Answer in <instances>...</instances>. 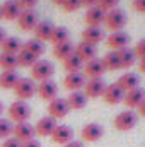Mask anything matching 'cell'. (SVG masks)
<instances>
[{
	"instance_id": "18",
	"label": "cell",
	"mask_w": 145,
	"mask_h": 147,
	"mask_svg": "<svg viewBox=\"0 0 145 147\" xmlns=\"http://www.w3.org/2000/svg\"><path fill=\"white\" fill-rule=\"evenodd\" d=\"M104 89H106V82L103 79H89L84 86V94L87 96V99L99 98V96H103Z\"/></svg>"
},
{
	"instance_id": "13",
	"label": "cell",
	"mask_w": 145,
	"mask_h": 147,
	"mask_svg": "<svg viewBox=\"0 0 145 147\" xmlns=\"http://www.w3.org/2000/svg\"><path fill=\"white\" fill-rule=\"evenodd\" d=\"M123 98H125V92H123L121 87H118L116 82L106 86V89H104V92H103V99H104V103H106V105H111V106L121 103Z\"/></svg>"
},
{
	"instance_id": "20",
	"label": "cell",
	"mask_w": 145,
	"mask_h": 147,
	"mask_svg": "<svg viewBox=\"0 0 145 147\" xmlns=\"http://www.w3.org/2000/svg\"><path fill=\"white\" fill-rule=\"evenodd\" d=\"M73 53L82 60V62H91V60H94L96 58V55H97V48L96 46H92V45H87V43H84V41H80L75 48H73Z\"/></svg>"
},
{
	"instance_id": "42",
	"label": "cell",
	"mask_w": 145,
	"mask_h": 147,
	"mask_svg": "<svg viewBox=\"0 0 145 147\" xmlns=\"http://www.w3.org/2000/svg\"><path fill=\"white\" fill-rule=\"evenodd\" d=\"M2 147H21V142L15 140L14 137H9V139H5L2 142Z\"/></svg>"
},
{
	"instance_id": "40",
	"label": "cell",
	"mask_w": 145,
	"mask_h": 147,
	"mask_svg": "<svg viewBox=\"0 0 145 147\" xmlns=\"http://www.w3.org/2000/svg\"><path fill=\"white\" fill-rule=\"evenodd\" d=\"M38 0H17V3L21 5L22 10H29V9H34Z\"/></svg>"
},
{
	"instance_id": "25",
	"label": "cell",
	"mask_w": 145,
	"mask_h": 147,
	"mask_svg": "<svg viewBox=\"0 0 145 147\" xmlns=\"http://www.w3.org/2000/svg\"><path fill=\"white\" fill-rule=\"evenodd\" d=\"M0 48H2V53L17 55V53L22 50V43H21V39H19V38H15V36H7L3 41H2Z\"/></svg>"
},
{
	"instance_id": "8",
	"label": "cell",
	"mask_w": 145,
	"mask_h": 147,
	"mask_svg": "<svg viewBox=\"0 0 145 147\" xmlns=\"http://www.w3.org/2000/svg\"><path fill=\"white\" fill-rule=\"evenodd\" d=\"M36 92L38 96L44 101H53L56 96H58V86L55 80H44V82H39V86H36Z\"/></svg>"
},
{
	"instance_id": "10",
	"label": "cell",
	"mask_w": 145,
	"mask_h": 147,
	"mask_svg": "<svg viewBox=\"0 0 145 147\" xmlns=\"http://www.w3.org/2000/svg\"><path fill=\"white\" fill-rule=\"evenodd\" d=\"M39 22V17H38L36 10L34 9H29V10H22L19 19H17V24L22 31H34L36 24Z\"/></svg>"
},
{
	"instance_id": "48",
	"label": "cell",
	"mask_w": 145,
	"mask_h": 147,
	"mask_svg": "<svg viewBox=\"0 0 145 147\" xmlns=\"http://www.w3.org/2000/svg\"><path fill=\"white\" fill-rule=\"evenodd\" d=\"M7 38V34H5V29L3 28H0V45H2V41Z\"/></svg>"
},
{
	"instance_id": "19",
	"label": "cell",
	"mask_w": 145,
	"mask_h": 147,
	"mask_svg": "<svg viewBox=\"0 0 145 147\" xmlns=\"http://www.w3.org/2000/svg\"><path fill=\"white\" fill-rule=\"evenodd\" d=\"M116 84H118V87L123 89V92H128V91L138 87V84H140V77H138L135 72H125V74H121V75L118 77Z\"/></svg>"
},
{
	"instance_id": "3",
	"label": "cell",
	"mask_w": 145,
	"mask_h": 147,
	"mask_svg": "<svg viewBox=\"0 0 145 147\" xmlns=\"http://www.w3.org/2000/svg\"><path fill=\"white\" fill-rule=\"evenodd\" d=\"M137 121H138V116H137L135 111L133 110H125V111H121V113H118V115L114 116L113 125H114V128L119 130V132H128V130H132V128L137 125Z\"/></svg>"
},
{
	"instance_id": "22",
	"label": "cell",
	"mask_w": 145,
	"mask_h": 147,
	"mask_svg": "<svg viewBox=\"0 0 145 147\" xmlns=\"http://www.w3.org/2000/svg\"><path fill=\"white\" fill-rule=\"evenodd\" d=\"M103 39H104V33H103L101 28H85L80 34V41H84L87 45H92V46H96Z\"/></svg>"
},
{
	"instance_id": "41",
	"label": "cell",
	"mask_w": 145,
	"mask_h": 147,
	"mask_svg": "<svg viewBox=\"0 0 145 147\" xmlns=\"http://www.w3.org/2000/svg\"><path fill=\"white\" fill-rule=\"evenodd\" d=\"M132 7L140 12V14H145V0H132Z\"/></svg>"
},
{
	"instance_id": "50",
	"label": "cell",
	"mask_w": 145,
	"mask_h": 147,
	"mask_svg": "<svg viewBox=\"0 0 145 147\" xmlns=\"http://www.w3.org/2000/svg\"><path fill=\"white\" fill-rule=\"evenodd\" d=\"M2 113H3V105H2V101H0V118H2Z\"/></svg>"
},
{
	"instance_id": "29",
	"label": "cell",
	"mask_w": 145,
	"mask_h": 147,
	"mask_svg": "<svg viewBox=\"0 0 145 147\" xmlns=\"http://www.w3.org/2000/svg\"><path fill=\"white\" fill-rule=\"evenodd\" d=\"M116 53H118V60H119V69H130L137 60L133 50H130V48H123Z\"/></svg>"
},
{
	"instance_id": "16",
	"label": "cell",
	"mask_w": 145,
	"mask_h": 147,
	"mask_svg": "<svg viewBox=\"0 0 145 147\" xmlns=\"http://www.w3.org/2000/svg\"><path fill=\"white\" fill-rule=\"evenodd\" d=\"M85 75L84 74H67L63 77V87L70 92H75V91H82L84 86H85Z\"/></svg>"
},
{
	"instance_id": "17",
	"label": "cell",
	"mask_w": 145,
	"mask_h": 147,
	"mask_svg": "<svg viewBox=\"0 0 145 147\" xmlns=\"http://www.w3.org/2000/svg\"><path fill=\"white\" fill-rule=\"evenodd\" d=\"M0 9H2V19L3 21H17L21 12H22L17 0H5Z\"/></svg>"
},
{
	"instance_id": "32",
	"label": "cell",
	"mask_w": 145,
	"mask_h": 147,
	"mask_svg": "<svg viewBox=\"0 0 145 147\" xmlns=\"http://www.w3.org/2000/svg\"><path fill=\"white\" fill-rule=\"evenodd\" d=\"M101 62L104 65V70H118L119 69V60H118V53L116 51L109 50L108 53L101 58Z\"/></svg>"
},
{
	"instance_id": "9",
	"label": "cell",
	"mask_w": 145,
	"mask_h": 147,
	"mask_svg": "<svg viewBox=\"0 0 145 147\" xmlns=\"http://www.w3.org/2000/svg\"><path fill=\"white\" fill-rule=\"evenodd\" d=\"M104 135V128L99 123H87L80 130V137L84 142H96Z\"/></svg>"
},
{
	"instance_id": "38",
	"label": "cell",
	"mask_w": 145,
	"mask_h": 147,
	"mask_svg": "<svg viewBox=\"0 0 145 147\" xmlns=\"http://www.w3.org/2000/svg\"><path fill=\"white\" fill-rule=\"evenodd\" d=\"M79 7H80V0H65L62 5V9L65 12H75Z\"/></svg>"
},
{
	"instance_id": "23",
	"label": "cell",
	"mask_w": 145,
	"mask_h": 147,
	"mask_svg": "<svg viewBox=\"0 0 145 147\" xmlns=\"http://www.w3.org/2000/svg\"><path fill=\"white\" fill-rule=\"evenodd\" d=\"M104 72H106L104 65L97 58H94V60H91V62H87L84 65V75L89 77V79H103V74Z\"/></svg>"
},
{
	"instance_id": "5",
	"label": "cell",
	"mask_w": 145,
	"mask_h": 147,
	"mask_svg": "<svg viewBox=\"0 0 145 147\" xmlns=\"http://www.w3.org/2000/svg\"><path fill=\"white\" fill-rule=\"evenodd\" d=\"M55 74V69H53V63L48 62V60H38L36 63L31 67V75L34 80H39V82H44V80H50Z\"/></svg>"
},
{
	"instance_id": "51",
	"label": "cell",
	"mask_w": 145,
	"mask_h": 147,
	"mask_svg": "<svg viewBox=\"0 0 145 147\" xmlns=\"http://www.w3.org/2000/svg\"><path fill=\"white\" fill-rule=\"evenodd\" d=\"M0 19H2V9H0Z\"/></svg>"
},
{
	"instance_id": "6",
	"label": "cell",
	"mask_w": 145,
	"mask_h": 147,
	"mask_svg": "<svg viewBox=\"0 0 145 147\" xmlns=\"http://www.w3.org/2000/svg\"><path fill=\"white\" fill-rule=\"evenodd\" d=\"M12 135H14L15 140H19V142L22 144V142L33 140L34 135H36V130H34V127H33L29 121H21V123H14Z\"/></svg>"
},
{
	"instance_id": "43",
	"label": "cell",
	"mask_w": 145,
	"mask_h": 147,
	"mask_svg": "<svg viewBox=\"0 0 145 147\" xmlns=\"http://www.w3.org/2000/svg\"><path fill=\"white\" fill-rule=\"evenodd\" d=\"M21 147H41V144L38 142L36 139H33V140H28V142H22Z\"/></svg>"
},
{
	"instance_id": "24",
	"label": "cell",
	"mask_w": 145,
	"mask_h": 147,
	"mask_svg": "<svg viewBox=\"0 0 145 147\" xmlns=\"http://www.w3.org/2000/svg\"><path fill=\"white\" fill-rule=\"evenodd\" d=\"M56 123L51 116H44V118H39L38 123L34 125V130H36V135H41V137H50L55 130Z\"/></svg>"
},
{
	"instance_id": "46",
	"label": "cell",
	"mask_w": 145,
	"mask_h": 147,
	"mask_svg": "<svg viewBox=\"0 0 145 147\" xmlns=\"http://www.w3.org/2000/svg\"><path fill=\"white\" fill-rule=\"evenodd\" d=\"M137 110H138V115L145 118V101L142 103V105H140V106H138V108H137Z\"/></svg>"
},
{
	"instance_id": "15",
	"label": "cell",
	"mask_w": 145,
	"mask_h": 147,
	"mask_svg": "<svg viewBox=\"0 0 145 147\" xmlns=\"http://www.w3.org/2000/svg\"><path fill=\"white\" fill-rule=\"evenodd\" d=\"M104 17H106V12L103 9H99L97 5H94V7L87 9L84 21H85L87 28H99L104 22Z\"/></svg>"
},
{
	"instance_id": "45",
	"label": "cell",
	"mask_w": 145,
	"mask_h": 147,
	"mask_svg": "<svg viewBox=\"0 0 145 147\" xmlns=\"http://www.w3.org/2000/svg\"><path fill=\"white\" fill-rule=\"evenodd\" d=\"M63 147H84V146H82V142H79V140H72V142L65 144Z\"/></svg>"
},
{
	"instance_id": "21",
	"label": "cell",
	"mask_w": 145,
	"mask_h": 147,
	"mask_svg": "<svg viewBox=\"0 0 145 147\" xmlns=\"http://www.w3.org/2000/svg\"><path fill=\"white\" fill-rule=\"evenodd\" d=\"M53 29H55V26H53L50 21H39L36 24V28H34V31H33V33H34V39L41 41V43L50 41Z\"/></svg>"
},
{
	"instance_id": "12",
	"label": "cell",
	"mask_w": 145,
	"mask_h": 147,
	"mask_svg": "<svg viewBox=\"0 0 145 147\" xmlns=\"http://www.w3.org/2000/svg\"><path fill=\"white\" fill-rule=\"evenodd\" d=\"M144 101H145V89H142V87H137V89H132V91L125 92V98H123V103L128 110H137Z\"/></svg>"
},
{
	"instance_id": "4",
	"label": "cell",
	"mask_w": 145,
	"mask_h": 147,
	"mask_svg": "<svg viewBox=\"0 0 145 147\" xmlns=\"http://www.w3.org/2000/svg\"><path fill=\"white\" fill-rule=\"evenodd\" d=\"M14 92H15V96H17L21 101L29 99V98H33V96L36 94V84H34V80H33V79L19 77L17 84L14 86Z\"/></svg>"
},
{
	"instance_id": "36",
	"label": "cell",
	"mask_w": 145,
	"mask_h": 147,
	"mask_svg": "<svg viewBox=\"0 0 145 147\" xmlns=\"http://www.w3.org/2000/svg\"><path fill=\"white\" fill-rule=\"evenodd\" d=\"M12 128H14V125H12V121L10 120H7V118H0V139H9L10 135H12Z\"/></svg>"
},
{
	"instance_id": "49",
	"label": "cell",
	"mask_w": 145,
	"mask_h": 147,
	"mask_svg": "<svg viewBox=\"0 0 145 147\" xmlns=\"http://www.w3.org/2000/svg\"><path fill=\"white\" fill-rule=\"evenodd\" d=\"M63 2H65V0H53V3H55V5H60V7L63 5Z\"/></svg>"
},
{
	"instance_id": "1",
	"label": "cell",
	"mask_w": 145,
	"mask_h": 147,
	"mask_svg": "<svg viewBox=\"0 0 145 147\" xmlns=\"http://www.w3.org/2000/svg\"><path fill=\"white\" fill-rule=\"evenodd\" d=\"M126 14L121 10V9H113L106 12V17H104V24L111 33H116V31H123V28L126 26Z\"/></svg>"
},
{
	"instance_id": "33",
	"label": "cell",
	"mask_w": 145,
	"mask_h": 147,
	"mask_svg": "<svg viewBox=\"0 0 145 147\" xmlns=\"http://www.w3.org/2000/svg\"><path fill=\"white\" fill-rule=\"evenodd\" d=\"M17 65V55H9V53H0V69L2 70H15Z\"/></svg>"
},
{
	"instance_id": "31",
	"label": "cell",
	"mask_w": 145,
	"mask_h": 147,
	"mask_svg": "<svg viewBox=\"0 0 145 147\" xmlns=\"http://www.w3.org/2000/svg\"><path fill=\"white\" fill-rule=\"evenodd\" d=\"M22 50L28 51V53H31V55H34L36 58H39V57L46 51L44 43H41V41H38V39H29V41H26V43L22 45Z\"/></svg>"
},
{
	"instance_id": "7",
	"label": "cell",
	"mask_w": 145,
	"mask_h": 147,
	"mask_svg": "<svg viewBox=\"0 0 145 147\" xmlns=\"http://www.w3.org/2000/svg\"><path fill=\"white\" fill-rule=\"evenodd\" d=\"M128 43H130V36L125 33V31H116V33H111L106 38V45L109 46L111 51H119L123 48H128Z\"/></svg>"
},
{
	"instance_id": "14",
	"label": "cell",
	"mask_w": 145,
	"mask_h": 147,
	"mask_svg": "<svg viewBox=\"0 0 145 147\" xmlns=\"http://www.w3.org/2000/svg\"><path fill=\"white\" fill-rule=\"evenodd\" d=\"M68 113V105L65 99L62 98H55L53 101L48 103V115L53 118V120H60V118H65Z\"/></svg>"
},
{
	"instance_id": "28",
	"label": "cell",
	"mask_w": 145,
	"mask_h": 147,
	"mask_svg": "<svg viewBox=\"0 0 145 147\" xmlns=\"http://www.w3.org/2000/svg\"><path fill=\"white\" fill-rule=\"evenodd\" d=\"M73 46L72 43H70V39L68 41H63V43H58V45H55L53 46V55H55V58H58V60H65L67 57H70L73 53Z\"/></svg>"
},
{
	"instance_id": "30",
	"label": "cell",
	"mask_w": 145,
	"mask_h": 147,
	"mask_svg": "<svg viewBox=\"0 0 145 147\" xmlns=\"http://www.w3.org/2000/svg\"><path fill=\"white\" fill-rule=\"evenodd\" d=\"M62 63H63V69H65L67 74H79L82 70V63H84V62H82L75 53H72V55L67 57Z\"/></svg>"
},
{
	"instance_id": "2",
	"label": "cell",
	"mask_w": 145,
	"mask_h": 147,
	"mask_svg": "<svg viewBox=\"0 0 145 147\" xmlns=\"http://www.w3.org/2000/svg\"><path fill=\"white\" fill-rule=\"evenodd\" d=\"M9 120L14 121V123H21V121H28L29 116H31V108L26 101H14L10 106H9Z\"/></svg>"
},
{
	"instance_id": "11",
	"label": "cell",
	"mask_w": 145,
	"mask_h": 147,
	"mask_svg": "<svg viewBox=\"0 0 145 147\" xmlns=\"http://www.w3.org/2000/svg\"><path fill=\"white\" fill-rule=\"evenodd\" d=\"M50 137H51V140L55 144L65 146V144H68V142L73 140V130H72V127H68V125H56Z\"/></svg>"
},
{
	"instance_id": "44",
	"label": "cell",
	"mask_w": 145,
	"mask_h": 147,
	"mask_svg": "<svg viewBox=\"0 0 145 147\" xmlns=\"http://www.w3.org/2000/svg\"><path fill=\"white\" fill-rule=\"evenodd\" d=\"M96 2H97V0H80V5H82V7L91 9V7H94V5H96Z\"/></svg>"
},
{
	"instance_id": "27",
	"label": "cell",
	"mask_w": 145,
	"mask_h": 147,
	"mask_svg": "<svg viewBox=\"0 0 145 147\" xmlns=\"http://www.w3.org/2000/svg\"><path fill=\"white\" fill-rule=\"evenodd\" d=\"M17 80H19V74L15 70H2V74H0V87L5 91L14 89Z\"/></svg>"
},
{
	"instance_id": "35",
	"label": "cell",
	"mask_w": 145,
	"mask_h": 147,
	"mask_svg": "<svg viewBox=\"0 0 145 147\" xmlns=\"http://www.w3.org/2000/svg\"><path fill=\"white\" fill-rule=\"evenodd\" d=\"M53 45H58V43H63V41H68V29L63 28V26H55L53 33H51V39H50Z\"/></svg>"
},
{
	"instance_id": "34",
	"label": "cell",
	"mask_w": 145,
	"mask_h": 147,
	"mask_svg": "<svg viewBox=\"0 0 145 147\" xmlns=\"http://www.w3.org/2000/svg\"><path fill=\"white\" fill-rule=\"evenodd\" d=\"M38 62V58L34 55H31V53H28V51H24V50H21L19 53H17V65L19 67H33L34 63Z\"/></svg>"
},
{
	"instance_id": "26",
	"label": "cell",
	"mask_w": 145,
	"mask_h": 147,
	"mask_svg": "<svg viewBox=\"0 0 145 147\" xmlns=\"http://www.w3.org/2000/svg\"><path fill=\"white\" fill-rule=\"evenodd\" d=\"M65 101L68 105V110H82L87 105V96L82 91H75V92H70L68 94V98Z\"/></svg>"
},
{
	"instance_id": "39",
	"label": "cell",
	"mask_w": 145,
	"mask_h": 147,
	"mask_svg": "<svg viewBox=\"0 0 145 147\" xmlns=\"http://www.w3.org/2000/svg\"><path fill=\"white\" fill-rule=\"evenodd\" d=\"M133 53H135V57H138L140 60H142V58H145V39H140V41L135 45Z\"/></svg>"
},
{
	"instance_id": "37",
	"label": "cell",
	"mask_w": 145,
	"mask_h": 147,
	"mask_svg": "<svg viewBox=\"0 0 145 147\" xmlns=\"http://www.w3.org/2000/svg\"><path fill=\"white\" fill-rule=\"evenodd\" d=\"M118 3H119V0H97V2H96V5H97L99 9H103L104 12H109V10L116 9Z\"/></svg>"
},
{
	"instance_id": "47",
	"label": "cell",
	"mask_w": 145,
	"mask_h": 147,
	"mask_svg": "<svg viewBox=\"0 0 145 147\" xmlns=\"http://www.w3.org/2000/svg\"><path fill=\"white\" fill-rule=\"evenodd\" d=\"M138 70L142 74H145V58H142V60L138 62Z\"/></svg>"
}]
</instances>
